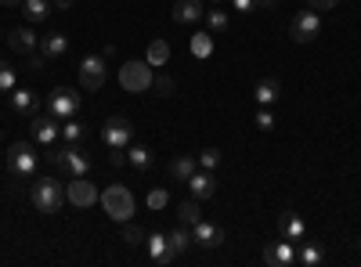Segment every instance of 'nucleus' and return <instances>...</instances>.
I'll list each match as a JSON object with an SVG mask.
<instances>
[{"instance_id": "4c0bfd02", "label": "nucleus", "mask_w": 361, "mask_h": 267, "mask_svg": "<svg viewBox=\"0 0 361 267\" xmlns=\"http://www.w3.org/2000/svg\"><path fill=\"white\" fill-rule=\"evenodd\" d=\"M257 127H260V130H271V127H275V116H271L267 108H260V112H257Z\"/></svg>"}, {"instance_id": "b1692460", "label": "nucleus", "mask_w": 361, "mask_h": 267, "mask_svg": "<svg viewBox=\"0 0 361 267\" xmlns=\"http://www.w3.org/2000/svg\"><path fill=\"white\" fill-rule=\"evenodd\" d=\"M40 51H44L47 58L66 54V51H69V37H66V33H51V37H44V40H40Z\"/></svg>"}, {"instance_id": "c9c22d12", "label": "nucleus", "mask_w": 361, "mask_h": 267, "mask_svg": "<svg viewBox=\"0 0 361 267\" xmlns=\"http://www.w3.org/2000/svg\"><path fill=\"white\" fill-rule=\"evenodd\" d=\"M152 91L163 94V98H170V94H173V80H170V76H156V80H152Z\"/></svg>"}, {"instance_id": "58836bf2", "label": "nucleus", "mask_w": 361, "mask_h": 267, "mask_svg": "<svg viewBox=\"0 0 361 267\" xmlns=\"http://www.w3.org/2000/svg\"><path fill=\"white\" fill-rule=\"evenodd\" d=\"M336 4H340V0H307V8H311V11H333Z\"/></svg>"}, {"instance_id": "20e7f679", "label": "nucleus", "mask_w": 361, "mask_h": 267, "mask_svg": "<svg viewBox=\"0 0 361 267\" xmlns=\"http://www.w3.org/2000/svg\"><path fill=\"white\" fill-rule=\"evenodd\" d=\"M152 66L148 62H123V69H119V87L130 94H145V91H152Z\"/></svg>"}, {"instance_id": "c03bdc74", "label": "nucleus", "mask_w": 361, "mask_h": 267, "mask_svg": "<svg viewBox=\"0 0 361 267\" xmlns=\"http://www.w3.org/2000/svg\"><path fill=\"white\" fill-rule=\"evenodd\" d=\"M214 4H217V0H214Z\"/></svg>"}, {"instance_id": "c85d7f7f", "label": "nucleus", "mask_w": 361, "mask_h": 267, "mask_svg": "<svg viewBox=\"0 0 361 267\" xmlns=\"http://www.w3.org/2000/svg\"><path fill=\"white\" fill-rule=\"evenodd\" d=\"M206 25H209V33H228L231 18H228V11H206Z\"/></svg>"}, {"instance_id": "0eeeda50", "label": "nucleus", "mask_w": 361, "mask_h": 267, "mask_svg": "<svg viewBox=\"0 0 361 267\" xmlns=\"http://www.w3.org/2000/svg\"><path fill=\"white\" fill-rule=\"evenodd\" d=\"M109 80V69H105V54H87L80 62V83L83 91H102Z\"/></svg>"}, {"instance_id": "39448f33", "label": "nucleus", "mask_w": 361, "mask_h": 267, "mask_svg": "<svg viewBox=\"0 0 361 267\" xmlns=\"http://www.w3.org/2000/svg\"><path fill=\"white\" fill-rule=\"evenodd\" d=\"M102 141H105V148L112 152V148H127L134 144V123L127 120V116H109L105 120V127H102Z\"/></svg>"}, {"instance_id": "5701e85b", "label": "nucleus", "mask_w": 361, "mask_h": 267, "mask_svg": "<svg viewBox=\"0 0 361 267\" xmlns=\"http://www.w3.org/2000/svg\"><path fill=\"white\" fill-rule=\"evenodd\" d=\"M127 163L134 166V170H152V163H156V156L148 152L145 144H130L127 148Z\"/></svg>"}, {"instance_id": "dca6fc26", "label": "nucleus", "mask_w": 361, "mask_h": 267, "mask_svg": "<svg viewBox=\"0 0 361 267\" xmlns=\"http://www.w3.org/2000/svg\"><path fill=\"white\" fill-rule=\"evenodd\" d=\"M304 235H307V224L300 213H282L279 217V239H289V242H304Z\"/></svg>"}, {"instance_id": "1a4fd4ad", "label": "nucleus", "mask_w": 361, "mask_h": 267, "mask_svg": "<svg viewBox=\"0 0 361 267\" xmlns=\"http://www.w3.org/2000/svg\"><path fill=\"white\" fill-rule=\"evenodd\" d=\"M318 33H322L318 11H300V15L293 18V25H289V37H293L296 44H311V40H318Z\"/></svg>"}, {"instance_id": "f257e3e1", "label": "nucleus", "mask_w": 361, "mask_h": 267, "mask_svg": "<svg viewBox=\"0 0 361 267\" xmlns=\"http://www.w3.org/2000/svg\"><path fill=\"white\" fill-rule=\"evenodd\" d=\"M29 199H33L37 213H58L66 206V185L58 177H37V185L29 188Z\"/></svg>"}, {"instance_id": "ddd939ff", "label": "nucleus", "mask_w": 361, "mask_h": 267, "mask_svg": "<svg viewBox=\"0 0 361 267\" xmlns=\"http://www.w3.org/2000/svg\"><path fill=\"white\" fill-rule=\"evenodd\" d=\"M264 263L267 267H289V263H296V242L279 239L275 246H267L264 249Z\"/></svg>"}, {"instance_id": "c756f323", "label": "nucleus", "mask_w": 361, "mask_h": 267, "mask_svg": "<svg viewBox=\"0 0 361 267\" xmlns=\"http://www.w3.org/2000/svg\"><path fill=\"white\" fill-rule=\"evenodd\" d=\"M296 260H300V263H304V267H318V263H322V249L307 242V246H300V253H296Z\"/></svg>"}, {"instance_id": "bb28decb", "label": "nucleus", "mask_w": 361, "mask_h": 267, "mask_svg": "<svg viewBox=\"0 0 361 267\" xmlns=\"http://www.w3.org/2000/svg\"><path fill=\"white\" fill-rule=\"evenodd\" d=\"M166 242H170V249H173V253H185V249L192 246V231H185V228H173V231L166 235Z\"/></svg>"}, {"instance_id": "412c9836", "label": "nucleus", "mask_w": 361, "mask_h": 267, "mask_svg": "<svg viewBox=\"0 0 361 267\" xmlns=\"http://www.w3.org/2000/svg\"><path fill=\"white\" fill-rule=\"evenodd\" d=\"M22 15H25V22L40 25V22H47L51 4H47V0H22Z\"/></svg>"}, {"instance_id": "9d476101", "label": "nucleus", "mask_w": 361, "mask_h": 267, "mask_svg": "<svg viewBox=\"0 0 361 267\" xmlns=\"http://www.w3.org/2000/svg\"><path fill=\"white\" fill-rule=\"evenodd\" d=\"M102 199V192L87 181V177H73V185H66V202L76 206V210H87V206H94Z\"/></svg>"}, {"instance_id": "aec40b11", "label": "nucleus", "mask_w": 361, "mask_h": 267, "mask_svg": "<svg viewBox=\"0 0 361 267\" xmlns=\"http://www.w3.org/2000/svg\"><path fill=\"white\" fill-rule=\"evenodd\" d=\"M145 62L152 66V69H163V66L170 62V44H166V40H159V37H152V40H148V54H145Z\"/></svg>"}, {"instance_id": "a878e982", "label": "nucleus", "mask_w": 361, "mask_h": 267, "mask_svg": "<svg viewBox=\"0 0 361 267\" xmlns=\"http://www.w3.org/2000/svg\"><path fill=\"white\" fill-rule=\"evenodd\" d=\"M177 213H180V224H188V228L199 224V221H202V213H199V199H185Z\"/></svg>"}, {"instance_id": "2eb2a0df", "label": "nucleus", "mask_w": 361, "mask_h": 267, "mask_svg": "<svg viewBox=\"0 0 361 267\" xmlns=\"http://www.w3.org/2000/svg\"><path fill=\"white\" fill-rule=\"evenodd\" d=\"M170 15H173L177 25H192V22H202L206 18V4H202V0H177Z\"/></svg>"}, {"instance_id": "a211bd4d", "label": "nucleus", "mask_w": 361, "mask_h": 267, "mask_svg": "<svg viewBox=\"0 0 361 267\" xmlns=\"http://www.w3.org/2000/svg\"><path fill=\"white\" fill-rule=\"evenodd\" d=\"M8 47H11V51H18V54H33V51L40 47V40H37L33 29L18 25V29H11V33H8Z\"/></svg>"}, {"instance_id": "6ab92c4d", "label": "nucleus", "mask_w": 361, "mask_h": 267, "mask_svg": "<svg viewBox=\"0 0 361 267\" xmlns=\"http://www.w3.org/2000/svg\"><path fill=\"white\" fill-rule=\"evenodd\" d=\"M253 98L267 108V105H275L279 98H282V83L275 80V76H264V80H257V87H253Z\"/></svg>"}, {"instance_id": "4468645a", "label": "nucleus", "mask_w": 361, "mask_h": 267, "mask_svg": "<svg viewBox=\"0 0 361 267\" xmlns=\"http://www.w3.org/2000/svg\"><path fill=\"white\" fill-rule=\"evenodd\" d=\"M192 242H199L202 249H217V246H224V231L209 221H199V224H192Z\"/></svg>"}, {"instance_id": "7ed1b4c3", "label": "nucleus", "mask_w": 361, "mask_h": 267, "mask_svg": "<svg viewBox=\"0 0 361 267\" xmlns=\"http://www.w3.org/2000/svg\"><path fill=\"white\" fill-rule=\"evenodd\" d=\"M37 148L29 144V141H15V144H8V170H11V177L15 181H25V177H33L37 173Z\"/></svg>"}, {"instance_id": "f3484780", "label": "nucleus", "mask_w": 361, "mask_h": 267, "mask_svg": "<svg viewBox=\"0 0 361 267\" xmlns=\"http://www.w3.org/2000/svg\"><path fill=\"white\" fill-rule=\"evenodd\" d=\"M185 185H188L192 199H214V192H217V181H214V173H209V170H195Z\"/></svg>"}, {"instance_id": "cd10ccee", "label": "nucleus", "mask_w": 361, "mask_h": 267, "mask_svg": "<svg viewBox=\"0 0 361 267\" xmlns=\"http://www.w3.org/2000/svg\"><path fill=\"white\" fill-rule=\"evenodd\" d=\"M62 137H66V144H80V141L87 137V127H83L80 120H66V127H62Z\"/></svg>"}, {"instance_id": "f03ea898", "label": "nucleus", "mask_w": 361, "mask_h": 267, "mask_svg": "<svg viewBox=\"0 0 361 267\" xmlns=\"http://www.w3.org/2000/svg\"><path fill=\"white\" fill-rule=\"evenodd\" d=\"M98 202H102V210H105L116 224H123V221L134 217V195H130V188H123V185H109Z\"/></svg>"}, {"instance_id": "79ce46f5", "label": "nucleus", "mask_w": 361, "mask_h": 267, "mask_svg": "<svg viewBox=\"0 0 361 267\" xmlns=\"http://www.w3.org/2000/svg\"><path fill=\"white\" fill-rule=\"evenodd\" d=\"M0 4H4V8H15V4H22V0H0Z\"/></svg>"}, {"instance_id": "4be33fe9", "label": "nucleus", "mask_w": 361, "mask_h": 267, "mask_svg": "<svg viewBox=\"0 0 361 267\" xmlns=\"http://www.w3.org/2000/svg\"><path fill=\"white\" fill-rule=\"evenodd\" d=\"M8 98H11V108H15L18 116L37 112V98H33V91H25V87H15V91H11Z\"/></svg>"}, {"instance_id": "9b49d317", "label": "nucleus", "mask_w": 361, "mask_h": 267, "mask_svg": "<svg viewBox=\"0 0 361 267\" xmlns=\"http://www.w3.org/2000/svg\"><path fill=\"white\" fill-rule=\"evenodd\" d=\"M145 246H148V256H152V263H159V267H170V263H177V256L180 253H173L170 249V242H166V235H145Z\"/></svg>"}, {"instance_id": "473e14b6", "label": "nucleus", "mask_w": 361, "mask_h": 267, "mask_svg": "<svg viewBox=\"0 0 361 267\" xmlns=\"http://www.w3.org/2000/svg\"><path fill=\"white\" fill-rule=\"evenodd\" d=\"M123 242H127V246H141V242H145V231H141L137 224L123 221Z\"/></svg>"}, {"instance_id": "7c9ffc66", "label": "nucleus", "mask_w": 361, "mask_h": 267, "mask_svg": "<svg viewBox=\"0 0 361 267\" xmlns=\"http://www.w3.org/2000/svg\"><path fill=\"white\" fill-rule=\"evenodd\" d=\"M192 54L195 58H209V54H214V40H209L206 33H195L192 37Z\"/></svg>"}, {"instance_id": "393cba45", "label": "nucleus", "mask_w": 361, "mask_h": 267, "mask_svg": "<svg viewBox=\"0 0 361 267\" xmlns=\"http://www.w3.org/2000/svg\"><path fill=\"white\" fill-rule=\"evenodd\" d=\"M192 173H195V159H192V156H177V159L170 163V177H173V181H180V185H185Z\"/></svg>"}, {"instance_id": "2f4dec72", "label": "nucleus", "mask_w": 361, "mask_h": 267, "mask_svg": "<svg viewBox=\"0 0 361 267\" xmlns=\"http://www.w3.org/2000/svg\"><path fill=\"white\" fill-rule=\"evenodd\" d=\"M15 87H18V83H15V69H11L8 62H0V91H4V94H11Z\"/></svg>"}, {"instance_id": "37998d69", "label": "nucleus", "mask_w": 361, "mask_h": 267, "mask_svg": "<svg viewBox=\"0 0 361 267\" xmlns=\"http://www.w3.org/2000/svg\"><path fill=\"white\" fill-rule=\"evenodd\" d=\"M357 253H361V239H357Z\"/></svg>"}, {"instance_id": "423d86ee", "label": "nucleus", "mask_w": 361, "mask_h": 267, "mask_svg": "<svg viewBox=\"0 0 361 267\" xmlns=\"http://www.w3.org/2000/svg\"><path fill=\"white\" fill-rule=\"evenodd\" d=\"M51 163H54L58 170H66L69 177H87V170H90V156L83 152L80 144H66L62 152L51 156Z\"/></svg>"}, {"instance_id": "72a5a7b5", "label": "nucleus", "mask_w": 361, "mask_h": 267, "mask_svg": "<svg viewBox=\"0 0 361 267\" xmlns=\"http://www.w3.org/2000/svg\"><path fill=\"white\" fill-rule=\"evenodd\" d=\"M166 202H170L166 188H152V192H148V210H166Z\"/></svg>"}, {"instance_id": "a19ab883", "label": "nucleus", "mask_w": 361, "mask_h": 267, "mask_svg": "<svg viewBox=\"0 0 361 267\" xmlns=\"http://www.w3.org/2000/svg\"><path fill=\"white\" fill-rule=\"evenodd\" d=\"M69 4H73V0H54V8H58V11H69Z\"/></svg>"}, {"instance_id": "f704fd0d", "label": "nucleus", "mask_w": 361, "mask_h": 267, "mask_svg": "<svg viewBox=\"0 0 361 267\" xmlns=\"http://www.w3.org/2000/svg\"><path fill=\"white\" fill-rule=\"evenodd\" d=\"M221 163V148H206V152H199V166L202 170H214Z\"/></svg>"}, {"instance_id": "6e6552de", "label": "nucleus", "mask_w": 361, "mask_h": 267, "mask_svg": "<svg viewBox=\"0 0 361 267\" xmlns=\"http://www.w3.org/2000/svg\"><path fill=\"white\" fill-rule=\"evenodd\" d=\"M47 108H51V116H58V120H73V116L80 112V94L73 91V87H54L51 98H47Z\"/></svg>"}, {"instance_id": "ea45409f", "label": "nucleus", "mask_w": 361, "mask_h": 267, "mask_svg": "<svg viewBox=\"0 0 361 267\" xmlns=\"http://www.w3.org/2000/svg\"><path fill=\"white\" fill-rule=\"evenodd\" d=\"M231 4H235V11H238V15H250V11L260 4V0H231Z\"/></svg>"}, {"instance_id": "f8f14e48", "label": "nucleus", "mask_w": 361, "mask_h": 267, "mask_svg": "<svg viewBox=\"0 0 361 267\" xmlns=\"http://www.w3.org/2000/svg\"><path fill=\"white\" fill-rule=\"evenodd\" d=\"M33 141L37 144H54L62 137V127H58V116H33Z\"/></svg>"}, {"instance_id": "e433bc0d", "label": "nucleus", "mask_w": 361, "mask_h": 267, "mask_svg": "<svg viewBox=\"0 0 361 267\" xmlns=\"http://www.w3.org/2000/svg\"><path fill=\"white\" fill-rule=\"evenodd\" d=\"M47 66V54L44 51H33V54H29V69H33V73H40Z\"/></svg>"}]
</instances>
